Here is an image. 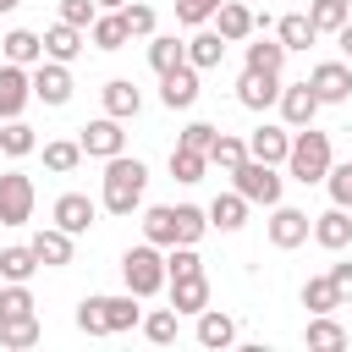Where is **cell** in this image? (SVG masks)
<instances>
[{"mask_svg":"<svg viewBox=\"0 0 352 352\" xmlns=\"http://www.w3.org/2000/svg\"><path fill=\"white\" fill-rule=\"evenodd\" d=\"M204 231H209V214L198 204H154V209H143V242H154V248L198 242Z\"/></svg>","mask_w":352,"mask_h":352,"instance_id":"1","label":"cell"},{"mask_svg":"<svg viewBox=\"0 0 352 352\" xmlns=\"http://www.w3.org/2000/svg\"><path fill=\"white\" fill-rule=\"evenodd\" d=\"M143 187H148V165H143V160H126V148L104 160V176H99V204H104L110 214H132V209L143 204Z\"/></svg>","mask_w":352,"mask_h":352,"instance_id":"2","label":"cell"},{"mask_svg":"<svg viewBox=\"0 0 352 352\" xmlns=\"http://www.w3.org/2000/svg\"><path fill=\"white\" fill-rule=\"evenodd\" d=\"M330 165H336V154H330V132L297 126V132H292V148H286V176L302 182V187H314V182H324Z\"/></svg>","mask_w":352,"mask_h":352,"instance_id":"3","label":"cell"},{"mask_svg":"<svg viewBox=\"0 0 352 352\" xmlns=\"http://www.w3.org/2000/svg\"><path fill=\"white\" fill-rule=\"evenodd\" d=\"M121 280H126L132 297H154V292H165V253H160L154 242L126 248V253H121Z\"/></svg>","mask_w":352,"mask_h":352,"instance_id":"4","label":"cell"},{"mask_svg":"<svg viewBox=\"0 0 352 352\" xmlns=\"http://www.w3.org/2000/svg\"><path fill=\"white\" fill-rule=\"evenodd\" d=\"M231 187L248 198V204H280V187H286V176L275 170V165H264V160H242L236 170H231Z\"/></svg>","mask_w":352,"mask_h":352,"instance_id":"5","label":"cell"},{"mask_svg":"<svg viewBox=\"0 0 352 352\" xmlns=\"http://www.w3.org/2000/svg\"><path fill=\"white\" fill-rule=\"evenodd\" d=\"M33 204H38L33 176L0 170V226H28V220H33Z\"/></svg>","mask_w":352,"mask_h":352,"instance_id":"6","label":"cell"},{"mask_svg":"<svg viewBox=\"0 0 352 352\" xmlns=\"http://www.w3.org/2000/svg\"><path fill=\"white\" fill-rule=\"evenodd\" d=\"M28 77H33V99H38V104H50V110L72 104V88H77V82H72V66H66V60H50V55H44Z\"/></svg>","mask_w":352,"mask_h":352,"instance_id":"7","label":"cell"},{"mask_svg":"<svg viewBox=\"0 0 352 352\" xmlns=\"http://www.w3.org/2000/svg\"><path fill=\"white\" fill-rule=\"evenodd\" d=\"M270 248H302L308 242V231H314V214L308 209H292V204H270Z\"/></svg>","mask_w":352,"mask_h":352,"instance_id":"8","label":"cell"},{"mask_svg":"<svg viewBox=\"0 0 352 352\" xmlns=\"http://www.w3.org/2000/svg\"><path fill=\"white\" fill-rule=\"evenodd\" d=\"M160 104H165V110H192V104H198V66H192V60L160 72Z\"/></svg>","mask_w":352,"mask_h":352,"instance_id":"9","label":"cell"},{"mask_svg":"<svg viewBox=\"0 0 352 352\" xmlns=\"http://www.w3.org/2000/svg\"><path fill=\"white\" fill-rule=\"evenodd\" d=\"M77 143H82V160H110V154L126 148V132H121L116 116H99V121H88V126L77 132Z\"/></svg>","mask_w":352,"mask_h":352,"instance_id":"10","label":"cell"},{"mask_svg":"<svg viewBox=\"0 0 352 352\" xmlns=\"http://www.w3.org/2000/svg\"><path fill=\"white\" fill-rule=\"evenodd\" d=\"M275 104H280V121H286L292 132H297V126H314V116H319V94L308 88V77H302V82H280V99H275Z\"/></svg>","mask_w":352,"mask_h":352,"instance_id":"11","label":"cell"},{"mask_svg":"<svg viewBox=\"0 0 352 352\" xmlns=\"http://www.w3.org/2000/svg\"><path fill=\"white\" fill-rule=\"evenodd\" d=\"M308 88L319 94V104H341V99H352V66L346 60H319L308 72Z\"/></svg>","mask_w":352,"mask_h":352,"instance_id":"12","label":"cell"},{"mask_svg":"<svg viewBox=\"0 0 352 352\" xmlns=\"http://www.w3.org/2000/svg\"><path fill=\"white\" fill-rule=\"evenodd\" d=\"M28 99H33V77H28V66L0 60V121L22 116V110H28Z\"/></svg>","mask_w":352,"mask_h":352,"instance_id":"13","label":"cell"},{"mask_svg":"<svg viewBox=\"0 0 352 352\" xmlns=\"http://www.w3.org/2000/svg\"><path fill=\"white\" fill-rule=\"evenodd\" d=\"M286 148H292V126L280 121H264L248 132V160H264V165H286Z\"/></svg>","mask_w":352,"mask_h":352,"instance_id":"14","label":"cell"},{"mask_svg":"<svg viewBox=\"0 0 352 352\" xmlns=\"http://www.w3.org/2000/svg\"><path fill=\"white\" fill-rule=\"evenodd\" d=\"M50 220L60 226V231H72V236H82L94 220H99V204L88 198V192H60L55 198V209H50Z\"/></svg>","mask_w":352,"mask_h":352,"instance_id":"15","label":"cell"},{"mask_svg":"<svg viewBox=\"0 0 352 352\" xmlns=\"http://www.w3.org/2000/svg\"><path fill=\"white\" fill-rule=\"evenodd\" d=\"M275 99H280V77L242 66V77H236V104H242V110H270Z\"/></svg>","mask_w":352,"mask_h":352,"instance_id":"16","label":"cell"},{"mask_svg":"<svg viewBox=\"0 0 352 352\" xmlns=\"http://www.w3.org/2000/svg\"><path fill=\"white\" fill-rule=\"evenodd\" d=\"M324 253H341L346 242H352V209H341V204H330L324 214H314V231H308Z\"/></svg>","mask_w":352,"mask_h":352,"instance_id":"17","label":"cell"},{"mask_svg":"<svg viewBox=\"0 0 352 352\" xmlns=\"http://www.w3.org/2000/svg\"><path fill=\"white\" fill-rule=\"evenodd\" d=\"M99 99H104V116H116V121H132V116L143 110V94H138L132 77H110V82L99 88Z\"/></svg>","mask_w":352,"mask_h":352,"instance_id":"18","label":"cell"},{"mask_svg":"<svg viewBox=\"0 0 352 352\" xmlns=\"http://www.w3.org/2000/svg\"><path fill=\"white\" fill-rule=\"evenodd\" d=\"M28 248L38 253V264H44V270H66V264H72V231H60V226L33 231V242H28Z\"/></svg>","mask_w":352,"mask_h":352,"instance_id":"19","label":"cell"},{"mask_svg":"<svg viewBox=\"0 0 352 352\" xmlns=\"http://www.w3.org/2000/svg\"><path fill=\"white\" fill-rule=\"evenodd\" d=\"M82 44H88V28H72V22H55V28H44V55L50 60H77L82 55Z\"/></svg>","mask_w":352,"mask_h":352,"instance_id":"20","label":"cell"},{"mask_svg":"<svg viewBox=\"0 0 352 352\" xmlns=\"http://www.w3.org/2000/svg\"><path fill=\"white\" fill-rule=\"evenodd\" d=\"M198 319V346H209V352H226L231 341H236V319L231 314H220V308H204V314H192Z\"/></svg>","mask_w":352,"mask_h":352,"instance_id":"21","label":"cell"},{"mask_svg":"<svg viewBox=\"0 0 352 352\" xmlns=\"http://www.w3.org/2000/svg\"><path fill=\"white\" fill-rule=\"evenodd\" d=\"M214 33H220L226 44H242V38L253 33V11H248L242 0H220V6H214Z\"/></svg>","mask_w":352,"mask_h":352,"instance_id":"22","label":"cell"},{"mask_svg":"<svg viewBox=\"0 0 352 352\" xmlns=\"http://www.w3.org/2000/svg\"><path fill=\"white\" fill-rule=\"evenodd\" d=\"M204 214H209V226H214V231H226V236H231V231H242V226H248V198L231 187V192H220Z\"/></svg>","mask_w":352,"mask_h":352,"instance_id":"23","label":"cell"},{"mask_svg":"<svg viewBox=\"0 0 352 352\" xmlns=\"http://www.w3.org/2000/svg\"><path fill=\"white\" fill-rule=\"evenodd\" d=\"M165 286H170L176 314H204L209 308V275H182V280H165Z\"/></svg>","mask_w":352,"mask_h":352,"instance_id":"24","label":"cell"},{"mask_svg":"<svg viewBox=\"0 0 352 352\" xmlns=\"http://www.w3.org/2000/svg\"><path fill=\"white\" fill-rule=\"evenodd\" d=\"M0 50H6V60H16V66H38V60H44V33L11 28V33L0 38Z\"/></svg>","mask_w":352,"mask_h":352,"instance_id":"25","label":"cell"},{"mask_svg":"<svg viewBox=\"0 0 352 352\" xmlns=\"http://www.w3.org/2000/svg\"><path fill=\"white\" fill-rule=\"evenodd\" d=\"M187 60H192L198 72H214V66L226 60V38H220L214 28H198V33L187 38Z\"/></svg>","mask_w":352,"mask_h":352,"instance_id":"26","label":"cell"},{"mask_svg":"<svg viewBox=\"0 0 352 352\" xmlns=\"http://www.w3.org/2000/svg\"><path fill=\"white\" fill-rule=\"evenodd\" d=\"M38 148V132L22 121V116H11V121H0V154L6 160H28Z\"/></svg>","mask_w":352,"mask_h":352,"instance_id":"27","label":"cell"},{"mask_svg":"<svg viewBox=\"0 0 352 352\" xmlns=\"http://www.w3.org/2000/svg\"><path fill=\"white\" fill-rule=\"evenodd\" d=\"M33 270H44V264H38V253L28 242L0 248V280H33Z\"/></svg>","mask_w":352,"mask_h":352,"instance_id":"28","label":"cell"},{"mask_svg":"<svg viewBox=\"0 0 352 352\" xmlns=\"http://www.w3.org/2000/svg\"><path fill=\"white\" fill-rule=\"evenodd\" d=\"M275 38H280V44H286V55H292V50H308V44H314L319 33H314L308 11H286V16L275 22Z\"/></svg>","mask_w":352,"mask_h":352,"instance_id":"29","label":"cell"},{"mask_svg":"<svg viewBox=\"0 0 352 352\" xmlns=\"http://www.w3.org/2000/svg\"><path fill=\"white\" fill-rule=\"evenodd\" d=\"M88 38H94V50H121L132 33H126V22H121V11H99L94 22H88Z\"/></svg>","mask_w":352,"mask_h":352,"instance_id":"30","label":"cell"},{"mask_svg":"<svg viewBox=\"0 0 352 352\" xmlns=\"http://www.w3.org/2000/svg\"><path fill=\"white\" fill-rule=\"evenodd\" d=\"M77 165H82V143H77V138H50V143H44V170L72 176Z\"/></svg>","mask_w":352,"mask_h":352,"instance_id":"31","label":"cell"},{"mask_svg":"<svg viewBox=\"0 0 352 352\" xmlns=\"http://www.w3.org/2000/svg\"><path fill=\"white\" fill-rule=\"evenodd\" d=\"M248 160V138H231V132H214V143H209V170H236Z\"/></svg>","mask_w":352,"mask_h":352,"instance_id":"32","label":"cell"},{"mask_svg":"<svg viewBox=\"0 0 352 352\" xmlns=\"http://www.w3.org/2000/svg\"><path fill=\"white\" fill-rule=\"evenodd\" d=\"M143 297H132V292H121V297H104V324H110V336H121V330H138V319H143V308H138Z\"/></svg>","mask_w":352,"mask_h":352,"instance_id":"33","label":"cell"},{"mask_svg":"<svg viewBox=\"0 0 352 352\" xmlns=\"http://www.w3.org/2000/svg\"><path fill=\"white\" fill-rule=\"evenodd\" d=\"M187 60V38H170V33H148V66L154 72H170Z\"/></svg>","mask_w":352,"mask_h":352,"instance_id":"34","label":"cell"},{"mask_svg":"<svg viewBox=\"0 0 352 352\" xmlns=\"http://www.w3.org/2000/svg\"><path fill=\"white\" fill-rule=\"evenodd\" d=\"M138 330H143L154 346H170V341H176V330H182V314H176V308H154V314H143V319H138Z\"/></svg>","mask_w":352,"mask_h":352,"instance_id":"35","label":"cell"},{"mask_svg":"<svg viewBox=\"0 0 352 352\" xmlns=\"http://www.w3.org/2000/svg\"><path fill=\"white\" fill-rule=\"evenodd\" d=\"M280 66H286V44L280 38H253L248 44V72H275L280 77Z\"/></svg>","mask_w":352,"mask_h":352,"instance_id":"36","label":"cell"},{"mask_svg":"<svg viewBox=\"0 0 352 352\" xmlns=\"http://www.w3.org/2000/svg\"><path fill=\"white\" fill-rule=\"evenodd\" d=\"M170 176H176V182H187V187H192V182H204V176H209V154H198V148H182V143H176V148H170Z\"/></svg>","mask_w":352,"mask_h":352,"instance_id":"37","label":"cell"},{"mask_svg":"<svg viewBox=\"0 0 352 352\" xmlns=\"http://www.w3.org/2000/svg\"><path fill=\"white\" fill-rule=\"evenodd\" d=\"M302 308H308V314H336V308H341L330 275H308V280H302Z\"/></svg>","mask_w":352,"mask_h":352,"instance_id":"38","label":"cell"},{"mask_svg":"<svg viewBox=\"0 0 352 352\" xmlns=\"http://www.w3.org/2000/svg\"><path fill=\"white\" fill-rule=\"evenodd\" d=\"M0 346H11V352L38 346V314H28V319H0Z\"/></svg>","mask_w":352,"mask_h":352,"instance_id":"39","label":"cell"},{"mask_svg":"<svg viewBox=\"0 0 352 352\" xmlns=\"http://www.w3.org/2000/svg\"><path fill=\"white\" fill-rule=\"evenodd\" d=\"M346 341H352V336H346L330 314H314V319H308V346H319V352H341Z\"/></svg>","mask_w":352,"mask_h":352,"instance_id":"40","label":"cell"},{"mask_svg":"<svg viewBox=\"0 0 352 352\" xmlns=\"http://www.w3.org/2000/svg\"><path fill=\"white\" fill-rule=\"evenodd\" d=\"M182 275H204L198 242H176V248L165 253V280H182Z\"/></svg>","mask_w":352,"mask_h":352,"instance_id":"41","label":"cell"},{"mask_svg":"<svg viewBox=\"0 0 352 352\" xmlns=\"http://www.w3.org/2000/svg\"><path fill=\"white\" fill-rule=\"evenodd\" d=\"M346 16H352L346 0H308V22H314V33H336Z\"/></svg>","mask_w":352,"mask_h":352,"instance_id":"42","label":"cell"},{"mask_svg":"<svg viewBox=\"0 0 352 352\" xmlns=\"http://www.w3.org/2000/svg\"><path fill=\"white\" fill-rule=\"evenodd\" d=\"M28 314H33L28 280H6V286H0V319H28Z\"/></svg>","mask_w":352,"mask_h":352,"instance_id":"43","label":"cell"},{"mask_svg":"<svg viewBox=\"0 0 352 352\" xmlns=\"http://www.w3.org/2000/svg\"><path fill=\"white\" fill-rule=\"evenodd\" d=\"M121 22H126V33H132V38H148L160 16H154V6H143V0H126V6H121Z\"/></svg>","mask_w":352,"mask_h":352,"instance_id":"44","label":"cell"},{"mask_svg":"<svg viewBox=\"0 0 352 352\" xmlns=\"http://www.w3.org/2000/svg\"><path fill=\"white\" fill-rule=\"evenodd\" d=\"M77 330H82V336H110V324H104V297H82V302H77Z\"/></svg>","mask_w":352,"mask_h":352,"instance_id":"45","label":"cell"},{"mask_svg":"<svg viewBox=\"0 0 352 352\" xmlns=\"http://www.w3.org/2000/svg\"><path fill=\"white\" fill-rule=\"evenodd\" d=\"M324 187H330V204L352 209V160H346V165H330V170H324Z\"/></svg>","mask_w":352,"mask_h":352,"instance_id":"46","label":"cell"},{"mask_svg":"<svg viewBox=\"0 0 352 352\" xmlns=\"http://www.w3.org/2000/svg\"><path fill=\"white\" fill-rule=\"evenodd\" d=\"M214 6H220V0H176V22H182V28H204V22L214 16Z\"/></svg>","mask_w":352,"mask_h":352,"instance_id":"47","label":"cell"},{"mask_svg":"<svg viewBox=\"0 0 352 352\" xmlns=\"http://www.w3.org/2000/svg\"><path fill=\"white\" fill-rule=\"evenodd\" d=\"M214 132H220V126H209V121H187L176 143H182V148H198V154H209V143H214Z\"/></svg>","mask_w":352,"mask_h":352,"instance_id":"48","label":"cell"},{"mask_svg":"<svg viewBox=\"0 0 352 352\" xmlns=\"http://www.w3.org/2000/svg\"><path fill=\"white\" fill-rule=\"evenodd\" d=\"M99 16V0H60V22H72V28H88Z\"/></svg>","mask_w":352,"mask_h":352,"instance_id":"49","label":"cell"},{"mask_svg":"<svg viewBox=\"0 0 352 352\" xmlns=\"http://www.w3.org/2000/svg\"><path fill=\"white\" fill-rule=\"evenodd\" d=\"M324 275H330V286H336V297H341V302H352V264H330Z\"/></svg>","mask_w":352,"mask_h":352,"instance_id":"50","label":"cell"},{"mask_svg":"<svg viewBox=\"0 0 352 352\" xmlns=\"http://www.w3.org/2000/svg\"><path fill=\"white\" fill-rule=\"evenodd\" d=\"M336 44H341V55H346V60H352V16H346V22H341V28H336Z\"/></svg>","mask_w":352,"mask_h":352,"instance_id":"51","label":"cell"},{"mask_svg":"<svg viewBox=\"0 0 352 352\" xmlns=\"http://www.w3.org/2000/svg\"><path fill=\"white\" fill-rule=\"evenodd\" d=\"M99 6H104V11H121V6H126V0H99Z\"/></svg>","mask_w":352,"mask_h":352,"instance_id":"52","label":"cell"},{"mask_svg":"<svg viewBox=\"0 0 352 352\" xmlns=\"http://www.w3.org/2000/svg\"><path fill=\"white\" fill-rule=\"evenodd\" d=\"M16 6H22V0H0V11H16Z\"/></svg>","mask_w":352,"mask_h":352,"instance_id":"53","label":"cell"},{"mask_svg":"<svg viewBox=\"0 0 352 352\" xmlns=\"http://www.w3.org/2000/svg\"><path fill=\"white\" fill-rule=\"evenodd\" d=\"M346 6H352V0H346Z\"/></svg>","mask_w":352,"mask_h":352,"instance_id":"54","label":"cell"}]
</instances>
